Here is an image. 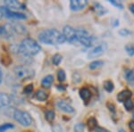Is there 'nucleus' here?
Wrapping results in <instances>:
<instances>
[{"mask_svg":"<svg viewBox=\"0 0 134 132\" xmlns=\"http://www.w3.org/2000/svg\"><path fill=\"white\" fill-rule=\"evenodd\" d=\"M107 106L109 107V110H110V111L114 112V105H110V104H107Z\"/></svg>","mask_w":134,"mask_h":132,"instance_id":"nucleus-35","label":"nucleus"},{"mask_svg":"<svg viewBox=\"0 0 134 132\" xmlns=\"http://www.w3.org/2000/svg\"><path fill=\"white\" fill-rule=\"evenodd\" d=\"M125 50H126L127 54L129 55H134V46L131 44H128L125 46Z\"/></svg>","mask_w":134,"mask_h":132,"instance_id":"nucleus-24","label":"nucleus"},{"mask_svg":"<svg viewBox=\"0 0 134 132\" xmlns=\"http://www.w3.org/2000/svg\"><path fill=\"white\" fill-rule=\"evenodd\" d=\"M100 132H110V131H107V130H104V129H103V130H101Z\"/></svg>","mask_w":134,"mask_h":132,"instance_id":"nucleus-40","label":"nucleus"},{"mask_svg":"<svg viewBox=\"0 0 134 132\" xmlns=\"http://www.w3.org/2000/svg\"><path fill=\"white\" fill-rule=\"evenodd\" d=\"M107 48V46L105 43H100V44L98 45L97 47H95L94 48L90 51V53L88 54V58L98 57V56L102 55L103 54L105 53Z\"/></svg>","mask_w":134,"mask_h":132,"instance_id":"nucleus-7","label":"nucleus"},{"mask_svg":"<svg viewBox=\"0 0 134 132\" xmlns=\"http://www.w3.org/2000/svg\"><path fill=\"white\" fill-rule=\"evenodd\" d=\"M132 118H133V120H134V112H133V113H132Z\"/></svg>","mask_w":134,"mask_h":132,"instance_id":"nucleus-41","label":"nucleus"},{"mask_svg":"<svg viewBox=\"0 0 134 132\" xmlns=\"http://www.w3.org/2000/svg\"><path fill=\"white\" fill-rule=\"evenodd\" d=\"M4 16V13H3V9H2V7H0V20H1V18Z\"/></svg>","mask_w":134,"mask_h":132,"instance_id":"nucleus-37","label":"nucleus"},{"mask_svg":"<svg viewBox=\"0 0 134 132\" xmlns=\"http://www.w3.org/2000/svg\"><path fill=\"white\" fill-rule=\"evenodd\" d=\"M104 88H105V89L107 90V92H109V93L113 92V90H114V84H113V82L110 81H105V83H104Z\"/></svg>","mask_w":134,"mask_h":132,"instance_id":"nucleus-18","label":"nucleus"},{"mask_svg":"<svg viewBox=\"0 0 134 132\" xmlns=\"http://www.w3.org/2000/svg\"><path fill=\"white\" fill-rule=\"evenodd\" d=\"M124 107L126 108V110H128V111H131V110H132L133 107H134L132 100H131V99H129V100L125 101L124 102Z\"/></svg>","mask_w":134,"mask_h":132,"instance_id":"nucleus-25","label":"nucleus"},{"mask_svg":"<svg viewBox=\"0 0 134 132\" xmlns=\"http://www.w3.org/2000/svg\"><path fill=\"white\" fill-rule=\"evenodd\" d=\"M2 9H3L4 16L7 17V18L17 19V20H24V19H26L25 14H21V13L14 12V11L10 10L9 8H7L6 6H5V7H2Z\"/></svg>","mask_w":134,"mask_h":132,"instance_id":"nucleus-8","label":"nucleus"},{"mask_svg":"<svg viewBox=\"0 0 134 132\" xmlns=\"http://www.w3.org/2000/svg\"><path fill=\"white\" fill-rule=\"evenodd\" d=\"M76 32H77L78 41H79L81 45H83V46L86 47H90L91 46L93 43V38L87 31H85V30H83V29H79V30H77Z\"/></svg>","mask_w":134,"mask_h":132,"instance_id":"nucleus-5","label":"nucleus"},{"mask_svg":"<svg viewBox=\"0 0 134 132\" xmlns=\"http://www.w3.org/2000/svg\"><path fill=\"white\" fill-rule=\"evenodd\" d=\"M118 132H126L124 130V129H119V131Z\"/></svg>","mask_w":134,"mask_h":132,"instance_id":"nucleus-39","label":"nucleus"},{"mask_svg":"<svg viewBox=\"0 0 134 132\" xmlns=\"http://www.w3.org/2000/svg\"><path fill=\"white\" fill-rule=\"evenodd\" d=\"M52 61H53V64H55V65H58V64H59L60 62H61V61H62L61 55H59V54H55V55L53 56V59H52Z\"/></svg>","mask_w":134,"mask_h":132,"instance_id":"nucleus-23","label":"nucleus"},{"mask_svg":"<svg viewBox=\"0 0 134 132\" xmlns=\"http://www.w3.org/2000/svg\"><path fill=\"white\" fill-rule=\"evenodd\" d=\"M0 35H1L3 38H10V35L8 33L7 30H6L5 26H1L0 25Z\"/></svg>","mask_w":134,"mask_h":132,"instance_id":"nucleus-20","label":"nucleus"},{"mask_svg":"<svg viewBox=\"0 0 134 132\" xmlns=\"http://www.w3.org/2000/svg\"><path fill=\"white\" fill-rule=\"evenodd\" d=\"M53 132H63L62 128L59 125H55V126L53 127Z\"/></svg>","mask_w":134,"mask_h":132,"instance_id":"nucleus-33","label":"nucleus"},{"mask_svg":"<svg viewBox=\"0 0 134 132\" xmlns=\"http://www.w3.org/2000/svg\"><path fill=\"white\" fill-rule=\"evenodd\" d=\"M46 119L48 122H52L55 119V112L53 111H47L46 112Z\"/></svg>","mask_w":134,"mask_h":132,"instance_id":"nucleus-28","label":"nucleus"},{"mask_svg":"<svg viewBox=\"0 0 134 132\" xmlns=\"http://www.w3.org/2000/svg\"><path fill=\"white\" fill-rule=\"evenodd\" d=\"M2 79H3V72H2V70L0 68V83L2 82Z\"/></svg>","mask_w":134,"mask_h":132,"instance_id":"nucleus-38","label":"nucleus"},{"mask_svg":"<svg viewBox=\"0 0 134 132\" xmlns=\"http://www.w3.org/2000/svg\"><path fill=\"white\" fill-rule=\"evenodd\" d=\"M88 126L90 129H94L97 126V122L94 118H90L88 120Z\"/></svg>","mask_w":134,"mask_h":132,"instance_id":"nucleus-26","label":"nucleus"},{"mask_svg":"<svg viewBox=\"0 0 134 132\" xmlns=\"http://www.w3.org/2000/svg\"><path fill=\"white\" fill-rule=\"evenodd\" d=\"M41 50V47L34 39L30 38H26L21 42V44L17 47V51L19 54L23 56H33L38 55Z\"/></svg>","mask_w":134,"mask_h":132,"instance_id":"nucleus-2","label":"nucleus"},{"mask_svg":"<svg viewBox=\"0 0 134 132\" xmlns=\"http://www.w3.org/2000/svg\"><path fill=\"white\" fill-rule=\"evenodd\" d=\"M84 129V125L82 123H78L74 126V131L75 132H82Z\"/></svg>","mask_w":134,"mask_h":132,"instance_id":"nucleus-29","label":"nucleus"},{"mask_svg":"<svg viewBox=\"0 0 134 132\" xmlns=\"http://www.w3.org/2000/svg\"><path fill=\"white\" fill-rule=\"evenodd\" d=\"M95 10H96L97 14H98V15H103L105 13H107V11L104 9L103 6L101 5L100 4H98V3L95 4Z\"/></svg>","mask_w":134,"mask_h":132,"instance_id":"nucleus-17","label":"nucleus"},{"mask_svg":"<svg viewBox=\"0 0 134 132\" xmlns=\"http://www.w3.org/2000/svg\"><path fill=\"white\" fill-rule=\"evenodd\" d=\"M38 38L42 43L48 45H59L63 44L65 41V38L63 33L54 29L41 31L38 34Z\"/></svg>","mask_w":134,"mask_h":132,"instance_id":"nucleus-1","label":"nucleus"},{"mask_svg":"<svg viewBox=\"0 0 134 132\" xmlns=\"http://www.w3.org/2000/svg\"><path fill=\"white\" fill-rule=\"evenodd\" d=\"M126 79L130 83H134V69L129 71L126 73Z\"/></svg>","mask_w":134,"mask_h":132,"instance_id":"nucleus-21","label":"nucleus"},{"mask_svg":"<svg viewBox=\"0 0 134 132\" xmlns=\"http://www.w3.org/2000/svg\"><path fill=\"white\" fill-rule=\"evenodd\" d=\"M14 126L12 123H5V124H2L1 126H0V132H5L6 130H8V129H14Z\"/></svg>","mask_w":134,"mask_h":132,"instance_id":"nucleus-19","label":"nucleus"},{"mask_svg":"<svg viewBox=\"0 0 134 132\" xmlns=\"http://www.w3.org/2000/svg\"><path fill=\"white\" fill-rule=\"evenodd\" d=\"M65 72H64L63 70H59L57 72V78H58V81H65Z\"/></svg>","mask_w":134,"mask_h":132,"instance_id":"nucleus-27","label":"nucleus"},{"mask_svg":"<svg viewBox=\"0 0 134 132\" xmlns=\"http://www.w3.org/2000/svg\"><path fill=\"white\" fill-rule=\"evenodd\" d=\"M14 73L21 79H30L34 76V71L26 66H16L14 68Z\"/></svg>","mask_w":134,"mask_h":132,"instance_id":"nucleus-4","label":"nucleus"},{"mask_svg":"<svg viewBox=\"0 0 134 132\" xmlns=\"http://www.w3.org/2000/svg\"><path fill=\"white\" fill-rule=\"evenodd\" d=\"M131 92L128 89H125L124 91L120 92L117 96V99L119 102H125L129 99H131Z\"/></svg>","mask_w":134,"mask_h":132,"instance_id":"nucleus-13","label":"nucleus"},{"mask_svg":"<svg viewBox=\"0 0 134 132\" xmlns=\"http://www.w3.org/2000/svg\"><path fill=\"white\" fill-rule=\"evenodd\" d=\"M11 102H12V99H11L10 96H8L5 93H0V108H4L10 105Z\"/></svg>","mask_w":134,"mask_h":132,"instance_id":"nucleus-12","label":"nucleus"},{"mask_svg":"<svg viewBox=\"0 0 134 132\" xmlns=\"http://www.w3.org/2000/svg\"><path fill=\"white\" fill-rule=\"evenodd\" d=\"M5 5L7 8H13V9H25L24 5L21 3L19 1H16V0H5Z\"/></svg>","mask_w":134,"mask_h":132,"instance_id":"nucleus-11","label":"nucleus"},{"mask_svg":"<svg viewBox=\"0 0 134 132\" xmlns=\"http://www.w3.org/2000/svg\"><path fill=\"white\" fill-rule=\"evenodd\" d=\"M103 64H104V62H102V61H94L90 64V68L91 69V70H94V69L101 67Z\"/></svg>","mask_w":134,"mask_h":132,"instance_id":"nucleus-22","label":"nucleus"},{"mask_svg":"<svg viewBox=\"0 0 134 132\" xmlns=\"http://www.w3.org/2000/svg\"><path fill=\"white\" fill-rule=\"evenodd\" d=\"M12 117L16 122H18L21 125H23L24 127L30 126L32 122L31 117L27 112L21 111V110L18 109H13Z\"/></svg>","mask_w":134,"mask_h":132,"instance_id":"nucleus-3","label":"nucleus"},{"mask_svg":"<svg viewBox=\"0 0 134 132\" xmlns=\"http://www.w3.org/2000/svg\"><path fill=\"white\" fill-rule=\"evenodd\" d=\"M80 96H81V97L84 101H88L90 98V96H91V93H90V91L88 88H84L80 90Z\"/></svg>","mask_w":134,"mask_h":132,"instance_id":"nucleus-15","label":"nucleus"},{"mask_svg":"<svg viewBox=\"0 0 134 132\" xmlns=\"http://www.w3.org/2000/svg\"><path fill=\"white\" fill-rule=\"evenodd\" d=\"M129 127H130V129H131V130L134 131V120H133V122L131 120V122L129 123Z\"/></svg>","mask_w":134,"mask_h":132,"instance_id":"nucleus-34","label":"nucleus"},{"mask_svg":"<svg viewBox=\"0 0 134 132\" xmlns=\"http://www.w3.org/2000/svg\"><path fill=\"white\" fill-rule=\"evenodd\" d=\"M119 33H120V35H122L124 37H126L127 35H130V34H131V32H130L128 30H121V31H119Z\"/></svg>","mask_w":134,"mask_h":132,"instance_id":"nucleus-32","label":"nucleus"},{"mask_svg":"<svg viewBox=\"0 0 134 132\" xmlns=\"http://www.w3.org/2000/svg\"><path fill=\"white\" fill-rule=\"evenodd\" d=\"M87 4V0H72L70 2V7L72 11H80L83 9Z\"/></svg>","mask_w":134,"mask_h":132,"instance_id":"nucleus-9","label":"nucleus"},{"mask_svg":"<svg viewBox=\"0 0 134 132\" xmlns=\"http://www.w3.org/2000/svg\"><path fill=\"white\" fill-rule=\"evenodd\" d=\"M57 106L58 109H60L61 111L64 112H68V113H72V112H74V108H73L70 104H68L67 102L64 101V100H60L57 102Z\"/></svg>","mask_w":134,"mask_h":132,"instance_id":"nucleus-10","label":"nucleus"},{"mask_svg":"<svg viewBox=\"0 0 134 132\" xmlns=\"http://www.w3.org/2000/svg\"><path fill=\"white\" fill-rule=\"evenodd\" d=\"M63 35L65 38V40H67L70 43H75L78 41L76 31L69 25H66L64 27V29H63Z\"/></svg>","mask_w":134,"mask_h":132,"instance_id":"nucleus-6","label":"nucleus"},{"mask_svg":"<svg viewBox=\"0 0 134 132\" xmlns=\"http://www.w3.org/2000/svg\"><path fill=\"white\" fill-rule=\"evenodd\" d=\"M33 90V85L32 84H30V85L26 86L25 88H24V93L25 94H31Z\"/></svg>","mask_w":134,"mask_h":132,"instance_id":"nucleus-31","label":"nucleus"},{"mask_svg":"<svg viewBox=\"0 0 134 132\" xmlns=\"http://www.w3.org/2000/svg\"><path fill=\"white\" fill-rule=\"evenodd\" d=\"M53 82H54V77L52 76V75H47V76L42 79L41 85L42 87H44V88H48L52 86Z\"/></svg>","mask_w":134,"mask_h":132,"instance_id":"nucleus-14","label":"nucleus"},{"mask_svg":"<svg viewBox=\"0 0 134 132\" xmlns=\"http://www.w3.org/2000/svg\"><path fill=\"white\" fill-rule=\"evenodd\" d=\"M130 10H131V12L134 14V4H132V5H130Z\"/></svg>","mask_w":134,"mask_h":132,"instance_id":"nucleus-36","label":"nucleus"},{"mask_svg":"<svg viewBox=\"0 0 134 132\" xmlns=\"http://www.w3.org/2000/svg\"><path fill=\"white\" fill-rule=\"evenodd\" d=\"M109 3L112 4V5H114V6H116V7H118L119 9H122V8H124V6H122V4L119 3L117 1H115V0H110Z\"/></svg>","mask_w":134,"mask_h":132,"instance_id":"nucleus-30","label":"nucleus"},{"mask_svg":"<svg viewBox=\"0 0 134 132\" xmlns=\"http://www.w3.org/2000/svg\"><path fill=\"white\" fill-rule=\"evenodd\" d=\"M36 98L40 101H45L47 98V94L43 90H38L36 93Z\"/></svg>","mask_w":134,"mask_h":132,"instance_id":"nucleus-16","label":"nucleus"}]
</instances>
